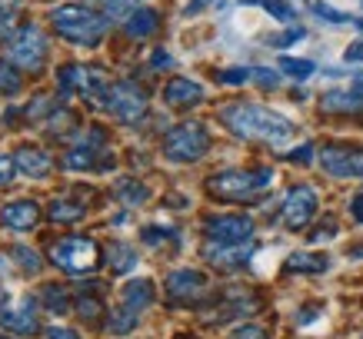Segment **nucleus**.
Masks as SVG:
<instances>
[{
  "instance_id": "obj_1",
  "label": "nucleus",
  "mask_w": 363,
  "mask_h": 339,
  "mask_svg": "<svg viewBox=\"0 0 363 339\" xmlns=\"http://www.w3.org/2000/svg\"><path fill=\"white\" fill-rule=\"evenodd\" d=\"M220 123L240 140L270 143V146H280V143L294 137V123L286 120L284 113H277V110L264 107V103H250V100L227 103L220 110Z\"/></svg>"
},
{
  "instance_id": "obj_2",
  "label": "nucleus",
  "mask_w": 363,
  "mask_h": 339,
  "mask_svg": "<svg viewBox=\"0 0 363 339\" xmlns=\"http://www.w3.org/2000/svg\"><path fill=\"white\" fill-rule=\"evenodd\" d=\"M50 23H54L57 37H64L67 44L77 47H97L107 33V13H97L94 7H84V4H60L50 13Z\"/></svg>"
},
{
  "instance_id": "obj_3",
  "label": "nucleus",
  "mask_w": 363,
  "mask_h": 339,
  "mask_svg": "<svg viewBox=\"0 0 363 339\" xmlns=\"http://www.w3.org/2000/svg\"><path fill=\"white\" fill-rule=\"evenodd\" d=\"M274 186V170L260 166V170H220L207 180V193L213 200H227V203H240L257 193H264Z\"/></svg>"
},
{
  "instance_id": "obj_4",
  "label": "nucleus",
  "mask_w": 363,
  "mask_h": 339,
  "mask_svg": "<svg viewBox=\"0 0 363 339\" xmlns=\"http://www.w3.org/2000/svg\"><path fill=\"white\" fill-rule=\"evenodd\" d=\"M50 263L70 276H87L104 263V253L90 236H64L50 246Z\"/></svg>"
},
{
  "instance_id": "obj_5",
  "label": "nucleus",
  "mask_w": 363,
  "mask_h": 339,
  "mask_svg": "<svg viewBox=\"0 0 363 339\" xmlns=\"http://www.w3.org/2000/svg\"><path fill=\"white\" fill-rule=\"evenodd\" d=\"M64 166L67 170H77V173H84V170H87V173L90 170H111L113 156H111V150H107V133L100 130V127L84 130L77 137V143L64 154Z\"/></svg>"
},
{
  "instance_id": "obj_6",
  "label": "nucleus",
  "mask_w": 363,
  "mask_h": 339,
  "mask_svg": "<svg viewBox=\"0 0 363 339\" xmlns=\"http://www.w3.org/2000/svg\"><path fill=\"white\" fill-rule=\"evenodd\" d=\"M57 84H60V93H77L84 97L87 103H97L104 107V100H107V74L100 70V67H84V64H67L60 67V74H57Z\"/></svg>"
},
{
  "instance_id": "obj_7",
  "label": "nucleus",
  "mask_w": 363,
  "mask_h": 339,
  "mask_svg": "<svg viewBox=\"0 0 363 339\" xmlns=\"http://www.w3.org/2000/svg\"><path fill=\"white\" fill-rule=\"evenodd\" d=\"M210 150V130L203 123H177L164 137V156L170 163H197Z\"/></svg>"
},
{
  "instance_id": "obj_8",
  "label": "nucleus",
  "mask_w": 363,
  "mask_h": 339,
  "mask_svg": "<svg viewBox=\"0 0 363 339\" xmlns=\"http://www.w3.org/2000/svg\"><path fill=\"white\" fill-rule=\"evenodd\" d=\"M47 54H50V47H47V37L40 33L37 23H23L21 30L7 40V60H11L17 70H27V74L44 70Z\"/></svg>"
},
{
  "instance_id": "obj_9",
  "label": "nucleus",
  "mask_w": 363,
  "mask_h": 339,
  "mask_svg": "<svg viewBox=\"0 0 363 339\" xmlns=\"http://www.w3.org/2000/svg\"><path fill=\"white\" fill-rule=\"evenodd\" d=\"M104 110H111L123 127H137V123H143V117H147L150 100H147V90H143L140 84L117 80V84H111V90H107Z\"/></svg>"
},
{
  "instance_id": "obj_10",
  "label": "nucleus",
  "mask_w": 363,
  "mask_h": 339,
  "mask_svg": "<svg viewBox=\"0 0 363 339\" xmlns=\"http://www.w3.org/2000/svg\"><path fill=\"white\" fill-rule=\"evenodd\" d=\"M317 163L323 173L337 176V180H360L363 176V146L353 143H327L317 154Z\"/></svg>"
},
{
  "instance_id": "obj_11",
  "label": "nucleus",
  "mask_w": 363,
  "mask_h": 339,
  "mask_svg": "<svg viewBox=\"0 0 363 339\" xmlns=\"http://www.w3.org/2000/svg\"><path fill=\"white\" fill-rule=\"evenodd\" d=\"M317 207H320V200H317V190L313 186H294L290 193L284 197V207H280V219H284V226L286 230H303V226H310V219L317 217Z\"/></svg>"
},
{
  "instance_id": "obj_12",
  "label": "nucleus",
  "mask_w": 363,
  "mask_h": 339,
  "mask_svg": "<svg viewBox=\"0 0 363 339\" xmlns=\"http://www.w3.org/2000/svg\"><path fill=\"white\" fill-rule=\"evenodd\" d=\"M210 243H253V219L243 213H217L203 223Z\"/></svg>"
},
{
  "instance_id": "obj_13",
  "label": "nucleus",
  "mask_w": 363,
  "mask_h": 339,
  "mask_svg": "<svg viewBox=\"0 0 363 339\" xmlns=\"http://www.w3.org/2000/svg\"><path fill=\"white\" fill-rule=\"evenodd\" d=\"M164 286H167V296H170L174 303H184V306L197 303V299H203V296L210 293V280L200 273V270H190V266L167 273Z\"/></svg>"
},
{
  "instance_id": "obj_14",
  "label": "nucleus",
  "mask_w": 363,
  "mask_h": 339,
  "mask_svg": "<svg viewBox=\"0 0 363 339\" xmlns=\"http://www.w3.org/2000/svg\"><path fill=\"white\" fill-rule=\"evenodd\" d=\"M253 256V243H207L203 260L217 270H243Z\"/></svg>"
},
{
  "instance_id": "obj_15",
  "label": "nucleus",
  "mask_w": 363,
  "mask_h": 339,
  "mask_svg": "<svg viewBox=\"0 0 363 339\" xmlns=\"http://www.w3.org/2000/svg\"><path fill=\"white\" fill-rule=\"evenodd\" d=\"M320 107L323 113H363V84H350V87H337L327 90L320 97Z\"/></svg>"
},
{
  "instance_id": "obj_16",
  "label": "nucleus",
  "mask_w": 363,
  "mask_h": 339,
  "mask_svg": "<svg viewBox=\"0 0 363 339\" xmlns=\"http://www.w3.org/2000/svg\"><path fill=\"white\" fill-rule=\"evenodd\" d=\"M0 326L11 329V333H21V336H33L40 329V319H37V306L33 299H21L17 306L4 309L0 306Z\"/></svg>"
},
{
  "instance_id": "obj_17",
  "label": "nucleus",
  "mask_w": 363,
  "mask_h": 339,
  "mask_svg": "<svg viewBox=\"0 0 363 339\" xmlns=\"http://www.w3.org/2000/svg\"><path fill=\"white\" fill-rule=\"evenodd\" d=\"M40 223V207L33 203V200H13L7 207L0 209V226L4 230H30Z\"/></svg>"
},
{
  "instance_id": "obj_18",
  "label": "nucleus",
  "mask_w": 363,
  "mask_h": 339,
  "mask_svg": "<svg viewBox=\"0 0 363 339\" xmlns=\"http://www.w3.org/2000/svg\"><path fill=\"white\" fill-rule=\"evenodd\" d=\"M164 103L167 107H197V103H203V84H197V80H190V77L167 80Z\"/></svg>"
},
{
  "instance_id": "obj_19",
  "label": "nucleus",
  "mask_w": 363,
  "mask_h": 339,
  "mask_svg": "<svg viewBox=\"0 0 363 339\" xmlns=\"http://www.w3.org/2000/svg\"><path fill=\"white\" fill-rule=\"evenodd\" d=\"M74 313L87 323H97L104 309V293H100V283H80L77 296H74Z\"/></svg>"
},
{
  "instance_id": "obj_20",
  "label": "nucleus",
  "mask_w": 363,
  "mask_h": 339,
  "mask_svg": "<svg viewBox=\"0 0 363 339\" xmlns=\"http://www.w3.org/2000/svg\"><path fill=\"white\" fill-rule=\"evenodd\" d=\"M13 160H17V170H21L23 176H30V180H40V176H47L54 170L50 154H44L40 146H21Z\"/></svg>"
},
{
  "instance_id": "obj_21",
  "label": "nucleus",
  "mask_w": 363,
  "mask_h": 339,
  "mask_svg": "<svg viewBox=\"0 0 363 339\" xmlns=\"http://www.w3.org/2000/svg\"><path fill=\"white\" fill-rule=\"evenodd\" d=\"M257 306H260V299H257V296H250V293H230V299L213 309V316H207V323H223V319L250 316Z\"/></svg>"
},
{
  "instance_id": "obj_22",
  "label": "nucleus",
  "mask_w": 363,
  "mask_h": 339,
  "mask_svg": "<svg viewBox=\"0 0 363 339\" xmlns=\"http://www.w3.org/2000/svg\"><path fill=\"white\" fill-rule=\"evenodd\" d=\"M157 299V289L150 280H130V283H123L121 289V303L123 306L137 309V313H143V309H150Z\"/></svg>"
},
{
  "instance_id": "obj_23",
  "label": "nucleus",
  "mask_w": 363,
  "mask_h": 339,
  "mask_svg": "<svg viewBox=\"0 0 363 339\" xmlns=\"http://www.w3.org/2000/svg\"><path fill=\"white\" fill-rule=\"evenodd\" d=\"M284 270L286 273H310V276L327 273L330 270V256L327 253H290Z\"/></svg>"
},
{
  "instance_id": "obj_24",
  "label": "nucleus",
  "mask_w": 363,
  "mask_h": 339,
  "mask_svg": "<svg viewBox=\"0 0 363 339\" xmlns=\"http://www.w3.org/2000/svg\"><path fill=\"white\" fill-rule=\"evenodd\" d=\"M157 27H160V13H157L154 7H137L133 13L123 17V30L130 33V37H137V40L157 33Z\"/></svg>"
},
{
  "instance_id": "obj_25",
  "label": "nucleus",
  "mask_w": 363,
  "mask_h": 339,
  "mask_svg": "<svg viewBox=\"0 0 363 339\" xmlns=\"http://www.w3.org/2000/svg\"><path fill=\"white\" fill-rule=\"evenodd\" d=\"M40 303H44L47 313H57V316L74 313V296H70V289L64 283H47L44 293H40Z\"/></svg>"
},
{
  "instance_id": "obj_26",
  "label": "nucleus",
  "mask_w": 363,
  "mask_h": 339,
  "mask_svg": "<svg viewBox=\"0 0 363 339\" xmlns=\"http://www.w3.org/2000/svg\"><path fill=\"white\" fill-rule=\"evenodd\" d=\"M47 217L54 219V223H80V219L87 217V207L77 203V200H70V197H57V200H50Z\"/></svg>"
},
{
  "instance_id": "obj_27",
  "label": "nucleus",
  "mask_w": 363,
  "mask_h": 339,
  "mask_svg": "<svg viewBox=\"0 0 363 339\" xmlns=\"http://www.w3.org/2000/svg\"><path fill=\"white\" fill-rule=\"evenodd\" d=\"M107 263H111L113 273H130L133 266H137V250H133L130 243H111L107 246Z\"/></svg>"
},
{
  "instance_id": "obj_28",
  "label": "nucleus",
  "mask_w": 363,
  "mask_h": 339,
  "mask_svg": "<svg viewBox=\"0 0 363 339\" xmlns=\"http://www.w3.org/2000/svg\"><path fill=\"white\" fill-rule=\"evenodd\" d=\"M137 323H140V313L121 303V306L111 313V319H107V333H113V336H127V333L137 329Z\"/></svg>"
},
{
  "instance_id": "obj_29",
  "label": "nucleus",
  "mask_w": 363,
  "mask_h": 339,
  "mask_svg": "<svg viewBox=\"0 0 363 339\" xmlns=\"http://www.w3.org/2000/svg\"><path fill=\"white\" fill-rule=\"evenodd\" d=\"M21 4L17 0H0V40H11L13 33L21 30Z\"/></svg>"
},
{
  "instance_id": "obj_30",
  "label": "nucleus",
  "mask_w": 363,
  "mask_h": 339,
  "mask_svg": "<svg viewBox=\"0 0 363 339\" xmlns=\"http://www.w3.org/2000/svg\"><path fill=\"white\" fill-rule=\"evenodd\" d=\"M113 193H117V200H121L123 207H140V203H147V197H150V190L143 183H137V180H121Z\"/></svg>"
},
{
  "instance_id": "obj_31",
  "label": "nucleus",
  "mask_w": 363,
  "mask_h": 339,
  "mask_svg": "<svg viewBox=\"0 0 363 339\" xmlns=\"http://www.w3.org/2000/svg\"><path fill=\"white\" fill-rule=\"evenodd\" d=\"M277 67H280V74H286V77H294V80H310L317 74V64L303 60V57H280Z\"/></svg>"
},
{
  "instance_id": "obj_32",
  "label": "nucleus",
  "mask_w": 363,
  "mask_h": 339,
  "mask_svg": "<svg viewBox=\"0 0 363 339\" xmlns=\"http://www.w3.org/2000/svg\"><path fill=\"white\" fill-rule=\"evenodd\" d=\"M11 256H13V263L21 266L23 273H30V276H37L40 270H44V260H40V253L37 250H30V246H11Z\"/></svg>"
},
{
  "instance_id": "obj_33",
  "label": "nucleus",
  "mask_w": 363,
  "mask_h": 339,
  "mask_svg": "<svg viewBox=\"0 0 363 339\" xmlns=\"http://www.w3.org/2000/svg\"><path fill=\"white\" fill-rule=\"evenodd\" d=\"M310 11H313V17H320L323 23H333V27H343V23H353L357 17H350V13L337 11V7H330L327 0H313L310 4Z\"/></svg>"
},
{
  "instance_id": "obj_34",
  "label": "nucleus",
  "mask_w": 363,
  "mask_h": 339,
  "mask_svg": "<svg viewBox=\"0 0 363 339\" xmlns=\"http://www.w3.org/2000/svg\"><path fill=\"white\" fill-rule=\"evenodd\" d=\"M247 4H257V7H264L274 21L280 23H294L297 21V11H294V4H286V0H247Z\"/></svg>"
},
{
  "instance_id": "obj_35",
  "label": "nucleus",
  "mask_w": 363,
  "mask_h": 339,
  "mask_svg": "<svg viewBox=\"0 0 363 339\" xmlns=\"http://www.w3.org/2000/svg\"><path fill=\"white\" fill-rule=\"evenodd\" d=\"M140 240L147 243V246H164V243H177L180 236H177V230H170V226H143Z\"/></svg>"
},
{
  "instance_id": "obj_36",
  "label": "nucleus",
  "mask_w": 363,
  "mask_h": 339,
  "mask_svg": "<svg viewBox=\"0 0 363 339\" xmlns=\"http://www.w3.org/2000/svg\"><path fill=\"white\" fill-rule=\"evenodd\" d=\"M21 84H23V80H21V74L13 70L11 60H7V64L0 60V93L13 97V93H21Z\"/></svg>"
},
{
  "instance_id": "obj_37",
  "label": "nucleus",
  "mask_w": 363,
  "mask_h": 339,
  "mask_svg": "<svg viewBox=\"0 0 363 339\" xmlns=\"http://www.w3.org/2000/svg\"><path fill=\"white\" fill-rule=\"evenodd\" d=\"M220 84H227V87L253 84V67H227V70H220Z\"/></svg>"
},
{
  "instance_id": "obj_38",
  "label": "nucleus",
  "mask_w": 363,
  "mask_h": 339,
  "mask_svg": "<svg viewBox=\"0 0 363 339\" xmlns=\"http://www.w3.org/2000/svg\"><path fill=\"white\" fill-rule=\"evenodd\" d=\"M140 4L143 0H111V4L104 7V13H107V21H111V17H127V13H133Z\"/></svg>"
},
{
  "instance_id": "obj_39",
  "label": "nucleus",
  "mask_w": 363,
  "mask_h": 339,
  "mask_svg": "<svg viewBox=\"0 0 363 339\" xmlns=\"http://www.w3.org/2000/svg\"><path fill=\"white\" fill-rule=\"evenodd\" d=\"M253 84L264 87V90H274L277 84H280V74L270 70V67H253Z\"/></svg>"
},
{
  "instance_id": "obj_40",
  "label": "nucleus",
  "mask_w": 363,
  "mask_h": 339,
  "mask_svg": "<svg viewBox=\"0 0 363 339\" xmlns=\"http://www.w3.org/2000/svg\"><path fill=\"white\" fill-rule=\"evenodd\" d=\"M230 339H270V333L264 326H257V323H243L230 333Z\"/></svg>"
},
{
  "instance_id": "obj_41",
  "label": "nucleus",
  "mask_w": 363,
  "mask_h": 339,
  "mask_svg": "<svg viewBox=\"0 0 363 339\" xmlns=\"http://www.w3.org/2000/svg\"><path fill=\"white\" fill-rule=\"evenodd\" d=\"M297 40H303V27H290V30H284L280 37H274L270 44L274 47H290V44H297Z\"/></svg>"
},
{
  "instance_id": "obj_42",
  "label": "nucleus",
  "mask_w": 363,
  "mask_h": 339,
  "mask_svg": "<svg viewBox=\"0 0 363 339\" xmlns=\"http://www.w3.org/2000/svg\"><path fill=\"white\" fill-rule=\"evenodd\" d=\"M17 173V160L13 156H0V186H7Z\"/></svg>"
},
{
  "instance_id": "obj_43",
  "label": "nucleus",
  "mask_w": 363,
  "mask_h": 339,
  "mask_svg": "<svg viewBox=\"0 0 363 339\" xmlns=\"http://www.w3.org/2000/svg\"><path fill=\"white\" fill-rule=\"evenodd\" d=\"M286 160H290V163H313V146L303 143V146H297V150H290Z\"/></svg>"
},
{
  "instance_id": "obj_44",
  "label": "nucleus",
  "mask_w": 363,
  "mask_h": 339,
  "mask_svg": "<svg viewBox=\"0 0 363 339\" xmlns=\"http://www.w3.org/2000/svg\"><path fill=\"white\" fill-rule=\"evenodd\" d=\"M44 339H80V333L77 329H70V326H47Z\"/></svg>"
},
{
  "instance_id": "obj_45",
  "label": "nucleus",
  "mask_w": 363,
  "mask_h": 339,
  "mask_svg": "<svg viewBox=\"0 0 363 339\" xmlns=\"http://www.w3.org/2000/svg\"><path fill=\"white\" fill-rule=\"evenodd\" d=\"M343 60H347V64H363V40H353V44L347 47Z\"/></svg>"
},
{
  "instance_id": "obj_46",
  "label": "nucleus",
  "mask_w": 363,
  "mask_h": 339,
  "mask_svg": "<svg viewBox=\"0 0 363 339\" xmlns=\"http://www.w3.org/2000/svg\"><path fill=\"white\" fill-rule=\"evenodd\" d=\"M337 236V223H327V226H320L317 233H310V240L320 243V240H333Z\"/></svg>"
},
{
  "instance_id": "obj_47",
  "label": "nucleus",
  "mask_w": 363,
  "mask_h": 339,
  "mask_svg": "<svg viewBox=\"0 0 363 339\" xmlns=\"http://www.w3.org/2000/svg\"><path fill=\"white\" fill-rule=\"evenodd\" d=\"M350 213H353L357 223H363V193H357V197L350 200Z\"/></svg>"
},
{
  "instance_id": "obj_48",
  "label": "nucleus",
  "mask_w": 363,
  "mask_h": 339,
  "mask_svg": "<svg viewBox=\"0 0 363 339\" xmlns=\"http://www.w3.org/2000/svg\"><path fill=\"white\" fill-rule=\"evenodd\" d=\"M154 67H170V54H164V50L154 54Z\"/></svg>"
},
{
  "instance_id": "obj_49",
  "label": "nucleus",
  "mask_w": 363,
  "mask_h": 339,
  "mask_svg": "<svg viewBox=\"0 0 363 339\" xmlns=\"http://www.w3.org/2000/svg\"><path fill=\"white\" fill-rule=\"evenodd\" d=\"M203 4H207V0H194V4H190V7H187V13H194V11H200V7H203Z\"/></svg>"
},
{
  "instance_id": "obj_50",
  "label": "nucleus",
  "mask_w": 363,
  "mask_h": 339,
  "mask_svg": "<svg viewBox=\"0 0 363 339\" xmlns=\"http://www.w3.org/2000/svg\"><path fill=\"white\" fill-rule=\"evenodd\" d=\"M4 299H7V293H4V289H0V306H4Z\"/></svg>"
}]
</instances>
